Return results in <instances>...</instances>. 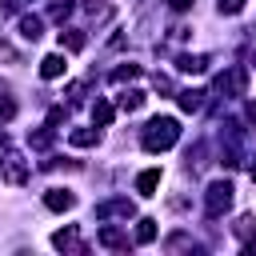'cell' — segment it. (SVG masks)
I'll return each mask as SVG.
<instances>
[{"instance_id":"cell-1","label":"cell","mask_w":256,"mask_h":256,"mask_svg":"<svg viewBox=\"0 0 256 256\" xmlns=\"http://www.w3.org/2000/svg\"><path fill=\"white\" fill-rule=\"evenodd\" d=\"M180 140V124L172 120V116H156L148 128H144V148L148 152H164V148H172Z\"/></svg>"},{"instance_id":"cell-2","label":"cell","mask_w":256,"mask_h":256,"mask_svg":"<svg viewBox=\"0 0 256 256\" xmlns=\"http://www.w3.org/2000/svg\"><path fill=\"white\" fill-rule=\"evenodd\" d=\"M232 184L228 180H212L208 188H204V208H208V216H224L228 208H232Z\"/></svg>"},{"instance_id":"cell-3","label":"cell","mask_w":256,"mask_h":256,"mask_svg":"<svg viewBox=\"0 0 256 256\" xmlns=\"http://www.w3.org/2000/svg\"><path fill=\"white\" fill-rule=\"evenodd\" d=\"M244 88H248V68L244 64H232L228 72L216 76V92H224V96H244Z\"/></svg>"},{"instance_id":"cell-4","label":"cell","mask_w":256,"mask_h":256,"mask_svg":"<svg viewBox=\"0 0 256 256\" xmlns=\"http://www.w3.org/2000/svg\"><path fill=\"white\" fill-rule=\"evenodd\" d=\"M136 216V204L128 196H116V200H100L96 204V220H132Z\"/></svg>"},{"instance_id":"cell-5","label":"cell","mask_w":256,"mask_h":256,"mask_svg":"<svg viewBox=\"0 0 256 256\" xmlns=\"http://www.w3.org/2000/svg\"><path fill=\"white\" fill-rule=\"evenodd\" d=\"M0 176H4V184H12V188H20V184H28V164H24V156H16V152H8V156L0 160Z\"/></svg>"},{"instance_id":"cell-6","label":"cell","mask_w":256,"mask_h":256,"mask_svg":"<svg viewBox=\"0 0 256 256\" xmlns=\"http://www.w3.org/2000/svg\"><path fill=\"white\" fill-rule=\"evenodd\" d=\"M52 244L60 248V252H76V256H84L88 248L80 244V236H76V228L68 224V228H60V232H52Z\"/></svg>"},{"instance_id":"cell-7","label":"cell","mask_w":256,"mask_h":256,"mask_svg":"<svg viewBox=\"0 0 256 256\" xmlns=\"http://www.w3.org/2000/svg\"><path fill=\"white\" fill-rule=\"evenodd\" d=\"M44 204H48L52 212H72V208H76V196H72L68 188H48V192H44Z\"/></svg>"},{"instance_id":"cell-8","label":"cell","mask_w":256,"mask_h":256,"mask_svg":"<svg viewBox=\"0 0 256 256\" xmlns=\"http://www.w3.org/2000/svg\"><path fill=\"white\" fill-rule=\"evenodd\" d=\"M232 232L240 236L244 252H256V220H252V216H240V220L232 224Z\"/></svg>"},{"instance_id":"cell-9","label":"cell","mask_w":256,"mask_h":256,"mask_svg":"<svg viewBox=\"0 0 256 256\" xmlns=\"http://www.w3.org/2000/svg\"><path fill=\"white\" fill-rule=\"evenodd\" d=\"M64 68H68V64H64V56H60V52H48V56L40 60V76H44V80L64 76Z\"/></svg>"},{"instance_id":"cell-10","label":"cell","mask_w":256,"mask_h":256,"mask_svg":"<svg viewBox=\"0 0 256 256\" xmlns=\"http://www.w3.org/2000/svg\"><path fill=\"white\" fill-rule=\"evenodd\" d=\"M156 188H160V168H148V172L136 176V192L140 196H156Z\"/></svg>"},{"instance_id":"cell-11","label":"cell","mask_w":256,"mask_h":256,"mask_svg":"<svg viewBox=\"0 0 256 256\" xmlns=\"http://www.w3.org/2000/svg\"><path fill=\"white\" fill-rule=\"evenodd\" d=\"M96 240H100V244H104V248H124V244H128V236H124V232H120V228H116V224H104V228H100V236H96Z\"/></svg>"},{"instance_id":"cell-12","label":"cell","mask_w":256,"mask_h":256,"mask_svg":"<svg viewBox=\"0 0 256 256\" xmlns=\"http://www.w3.org/2000/svg\"><path fill=\"white\" fill-rule=\"evenodd\" d=\"M176 100H180V108H184V112H200L204 92H200V88H184V92H176Z\"/></svg>"},{"instance_id":"cell-13","label":"cell","mask_w":256,"mask_h":256,"mask_svg":"<svg viewBox=\"0 0 256 256\" xmlns=\"http://www.w3.org/2000/svg\"><path fill=\"white\" fill-rule=\"evenodd\" d=\"M68 140H72L76 148H92V144L100 140V128H72V132H68Z\"/></svg>"},{"instance_id":"cell-14","label":"cell","mask_w":256,"mask_h":256,"mask_svg":"<svg viewBox=\"0 0 256 256\" xmlns=\"http://www.w3.org/2000/svg\"><path fill=\"white\" fill-rule=\"evenodd\" d=\"M20 36H24V40H40V36H44V20H40V16H24V20H20Z\"/></svg>"},{"instance_id":"cell-15","label":"cell","mask_w":256,"mask_h":256,"mask_svg":"<svg viewBox=\"0 0 256 256\" xmlns=\"http://www.w3.org/2000/svg\"><path fill=\"white\" fill-rule=\"evenodd\" d=\"M84 44H88V36H84V32H76V28H64V32H60V48H68V52H80Z\"/></svg>"},{"instance_id":"cell-16","label":"cell","mask_w":256,"mask_h":256,"mask_svg":"<svg viewBox=\"0 0 256 256\" xmlns=\"http://www.w3.org/2000/svg\"><path fill=\"white\" fill-rule=\"evenodd\" d=\"M176 68L196 76V72H204V68H208V56H176Z\"/></svg>"},{"instance_id":"cell-17","label":"cell","mask_w":256,"mask_h":256,"mask_svg":"<svg viewBox=\"0 0 256 256\" xmlns=\"http://www.w3.org/2000/svg\"><path fill=\"white\" fill-rule=\"evenodd\" d=\"M120 108H124V112H136V108H144V92H136V88L120 92Z\"/></svg>"},{"instance_id":"cell-18","label":"cell","mask_w":256,"mask_h":256,"mask_svg":"<svg viewBox=\"0 0 256 256\" xmlns=\"http://www.w3.org/2000/svg\"><path fill=\"white\" fill-rule=\"evenodd\" d=\"M152 240H156V220L144 216V220L136 224V244H152Z\"/></svg>"},{"instance_id":"cell-19","label":"cell","mask_w":256,"mask_h":256,"mask_svg":"<svg viewBox=\"0 0 256 256\" xmlns=\"http://www.w3.org/2000/svg\"><path fill=\"white\" fill-rule=\"evenodd\" d=\"M92 120H96V128H108V124H112V104L100 100V104L92 108Z\"/></svg>"},{"instance_id":"cell-20","label":"cell","mask_w":256,"mask_h":256,"mask_svg":"<svg viewBox=\"0 0 256 256\" xmlns=\"http://www.w3.org/2000/svg\"><path fill=\"white\" fill-rule=\"evenodd\" d=\"M52 136H56V128H40V132H28V144H32V148H48Z\"/></svg>"},{"instance_id":"cell-21","label":"cell","mask_w":256,"mask_h":256,"mask_svg":"<svg viewBox=\"0 0 256 256\" xmlns=\"http://www.w3.org/2000/svg\"><path fill=\"white\" fill-rule=\"evenodd\" d=\"M48 16H52V20H60V24H64V20H68V16H72V0H56V4H52V8H48Z\"/></svg>"},{"instance_id":"cell-22","label":"cell","mask_w":256,"mask_h":256,"mask_svg":"<svg viewBox=\"0 0 256 256\" xmlns=\"http://www.w3.org/2000/svg\"><path fill=\"white\" fill-rule=\"evenodd\" d=\"M136 76H140V64H120V68L112 72V80H116V84H124V80H136Z\"/></svg>"},{"instance_id":"cell-23","label":"cell","mask_w":256,"mask_h":256,"mask_svg":"<svg viewBox=\"0 0 256 256\" xmlns=\"http://www.w3.org/2000/svg\"><path fill=\"white\" fill-rule=\"evenodd\" d=\"M220 12L224 16H236V12H244V0H220Z\"/></svg>"},{"instance_id":"cell-24","label":"cell","mask_w":256,"mask_h":256,"mask_svg":"<svg viewBox=\"0 0 256 256\" xmlns=\"http://www.w3.org/2000/svg\"><path fill=\"white\" fill-rule=\"evenodd\" d=\"M64 120H68L64 108H52V112H48V128H56V124H64Z\"/></svg>"},{"instance_id":"cell-25","label":"cell","mask_w":256,"mask_h":256,"mask_svg":"<svg viewBox=\"0 0 256 256\" xmlns=\"http://www.w3.org/2000/svg\"><path fill=\"white\" fill-rule=\"evenodd\" d=\"M84 8H88V12H92V16H108V4H104V0H88V4H84Z\"/></svg>"},{"instance_id":"cell-26","label":"cell","mask_w":256,"mask_h":256,"mask_svg":"<svg viewBox=\"0 0 256 256\" xmlns=\"http://www.w3.org/2000/svg\"><path fill=\"white\" fill-rule=\"evenodd\" d=\"M16 116V104L12 100H0V120H12Z\"/></svg>"},{"instance_id":"cell-27","label":"cell","mask_w":256,"mask_h":256,"mask_svg":"<svg viewBox=\"0 0 256 256\" xmlns=\"http://www.w3.org/2000/svg\"><path fill=\"white\" fill-rule=\"evenodd\" d=\"M152 84H156V88H160V92H172V80H168V76H156V80H152Z\"/></svg>"},{"instance_id":"cell-28","label":"cell","mask_w":256,"mask_h":256,"mask_svg":"<svg viewBox=\"0 0 256 256\" xmlns=\"http://www.w3.org/2000/svg\"><path fill=\"white\" fill-rule=\"evenodd\" d=\"M80 92H84V84H68V100H72V104L80 100Z\"/></svg>"},{"instance_id":"cell-29","label":"cell","mask_w":256,"mask_h":256,"mask_svg":"<svg viewBox=\"0 0 256 256\" xmlns=\"http://www.w3.org/2000/svg\"><path fill=\"white\" fill-rule=\"evenodd\" d=\"M168 4H172L176 12H184V8H192V0H168Z\"/></svg>"},{"instance_id":"cell-30","label":"cell","mask_w":256,"mask_h":256,"mask_svg":"<svg viewBox=\"0 0 256 256\" xmlns=\"http://www.w3.org/2000/svg\"><path fill=\"white\" fill-rule=\"evenodd\" d=\"M0 60H16V52H12L8 44H0Z\"/></svg>"},{"instance_id":"cell-31","label":"cell","mask_w":256,"mask_h":256,"mask_svg":"<svg viewBox=\"0 0 256 256\" xmlns=\"http://www.w3.org/2000/svg\"><path fill=\"white\" fill-rule=\"evenodd\" d=\"M248 120L256 124V100H248Z\"/></svg>"},{"instance_id":"cell-32","label":"cell","mask_w":256,"mask_h":256,"mask_svg":"<svg viewBox=\"0 0 256 256\" xmlns=\"http://www.w3.org/2000/svg\"><path fill=\"white\" fill-rule=\"evenodd\" d=\"M248 176H252V180H256V160H252V164H248Z\"/></svg>"},{"instance_id":"cell-33","label":"cell","mask_w":256,"mask_h":256,"mask_svg":"<svg viewBox=\"0 0 256 256\" xmlns=\"http://www.w3.org/2000/svg\"><path fill=\"white\" fill-rule=\"evenodd\" d=\"M4 144H8V136H4V128H0V148H4Z\"/></svg>"}]
</instances>
